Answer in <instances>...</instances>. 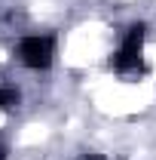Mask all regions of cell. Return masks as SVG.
<instances>
[{"mask_svg": "<svg viewBox=\"0 0 156 160\" xmlns=\"http://www.w3.org/2000/svg\"><path fill=\"white\" fill-rule=\"evenodd\" d=\"M19 59H21L25 68L46 71V68L52 65V37H46V34L21 37V43H19Z\"/></svg>", "mask_w": 156, "mask_h": 160, "instance_id": "obj_1", "label": "cell"}, {"mask_svg": "<svg viewBox=\"0 0 156 160\" xmlns=\"http://www.w3.org/2000/svg\"><path fill=\"white\" fill-rule=\"evenodd\" d=\"M141 43H144V25H135V28H129V34L126 40L119 43V49L113 52V71H132L141 65Z\"/></svg>", "mask_w": 156, "mask_h": 160, "instance_id": "obj_2", "label": "cell"}, {"mask_svg": "<svg viewBox=\"0 0 156 160\" xmlns=\"http://www.w3.org/2000/svg\"><path fill=\"white\" fill-rule=\"evenodd\" d=\"M0 160H6V148L3 145H0Z\"/></svg>", "mask_w": 156, "mask_h": 160, "instance_id": "obj_4", "label": "cell"}, {"mask_svg": "<svg viewBox=\"0 0 156 160\" xmlns=\"http://www.w3.org/2000/svg\"><path fill=\"white\" fill-rule=\"evenodd\" d=\"M19 105V92L12 86H0V111H9Z\"/></svg>", "mask_w": 156, "mask_h": 160, "instance_id": "obj_3", "label": "cell"}]
</instances>
